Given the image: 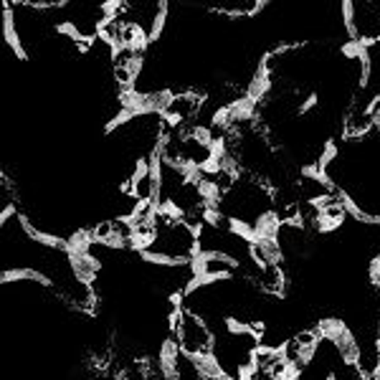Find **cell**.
I'll return each mask as SVG.
<instances>
[{"mask_svg":"<svg viewBox=\"0 0 380 380\" xmlns=\"http://www.w3.org/2000/svg\"><path fill=\"white\" fill-rule=\"evenodd\" d=\"M183 360L190 363V368H193L201 378L218 380L226 372L223 363H221L216 355V350H198V352H193V350H183Z\"/></svg>","mask_w":380,"mask_h":380,"instance_id":"6da1fadb","label":"cell"},{"mask_svg":"<svg viewBox=\"0 0 380 380\" xmlns=\"http://www.w3.org/2000/svg\"><path fill=\"white\" fill-rule=\"evenodd\" d=\"M269 61H272V51L264 54V59L259 61V66H257V71H254L251 81L246 84V94H243V97H248V99L257 101V104L269 97V92H272V86H274L272 66H269Z\"/></svg>","mask_w":380,"mask_h":380,"instance_id":"7a4b0ae2","label":"cell"},{"mask_svg":"<svg viewBox=\"0 0 380 380\" xmlns=\"http://www.w3.org/2000/svg\"><path fill=\"white\" fill-rule=\"evenodd\" d=\"M180 360H183V348L178 337H165L157 348V368H160L163 380L180 375Z\"/></svg>","mask_w":380,"mask_h":380,"instance_id":"3957f363","label":"cell"},{"mask_svg":"<svg viewBox=\"0 0 380 380\" xmlns=\"http://www.w3.org/2000/svg\"><path fill=\"white\" fill-rule=\"evenodd\" d=\"M3 39H6L10 51L16 54L18 61H28V51H26V43L16 26V10H13L10 3H3Z\"/></svg>","mask_w":380,"mask_h":380,"instance_id":"277c9868","label":"cell"},{"mask_svg":"<svg viewBox=\"0 0 380 380\" xmlns=\"http://www.w3.org/2000/svg\"><path fill=\"white\" fill-rule=\"evenodd\" d=\"M69 259V266H71V274H74V279L81 284V287H92L94 279H97V274L101 272V261L94 257L92 251L89 254H71Z\"/></svg>","mask_w":380,"mask_h":380,"instance_id":"5b68a950","label":"cell"},{"mask_svg":"<svg viewBox=\"0 0 380 380\" xmlns=\"http://www.w3.org/2000/svg\"><path fill=\"white\" fill-rule=\"evenodd\" d=\"M18 281H36V284L46 289L54 287V279L48 274L39 272L36 266H8V269H3L0 284H18Z\"/></svg>","mask_w":380,"mask_h":380,"instance_id":"8992f818","label":"cell"},{"mask_svg":"<svg viewBox=\"0 0 380 380\" xmlns=\"http://www.w3.org/2000/svg\"><path fill=\"white\" fill-rule=\"evenodd\" d=\"M281 228H284V218L279 216V210L264 208V210H259L257 218H254V231H257L259 241L279 239Z\"/></svg>","mask_w":380,"mask_h":380,"instance_id":"52a82bcc","label":"cell"},{"mask_svg":"<svg viewBox=\"0 0 380 380\" xmlns=\"http://www.w3.org/2000/svg\"><path fill=\"white\" fill-rule=\"evenodd\" d=\"M18 221H21L23 233L33 241V243H39V246H43V248H56V251H63V254H66V239H63V236L41 231V228H36V226H33L26 216H18Z\"/></svg>","mask_w":380,"mask_h":380,"instance_id":"ba28073f","label":"cell"},{"mask_svg":"<svg viewBox=\"0 0 380 380\" xmlns=\"http://www.w3.org/2000/svg\"><path fill=\"white\" fill-rule=\"evenodd\" d=\"M137 257L145 261V264L152 266H163V269H178V266H190V259L188 257H178V254H168V251H160V248H148Z\"/></svg>","mask_w":380,"mask_h":380,"instance_id":"9c48e42d","label":"cell"},{"mask_svg":"<svg viewBox=\"0 0 380 380\" xmlns=\"http://www.w3.org/2000/svg\"><path fill=\"white\" fill-rule=\"evenodd\" d=\"M257 251L261 261H264L269 269H281L284 261H287V254H284V246H281L279 239H264L257 243Z\"/></svg>","mask_w":380,"mask_h":380,"instance_id":"30bf717a","label":"cell"},{"mask_svg":"<svg viewBox=\"0 0 380 380\" xmlns=\"http://www.w3.org/2000/svg\"><path fill=\"white\" fill-rule=\"evenodd\" d=\"M195 193H198V203L203 208H221V203H223V188L210 178H203L195 186Z\"/></svg>","mask_w":380,"mask_h":380,"instance_id":"8fae6325","label":"cell"},{"mask_svg":"<svg viewBox=\"0 0 380 380\" xmlns=\"http://www.w3.org/2000/svg\"><path fill=\"white\" fill-rule=\"evenodd\" d=\"M94 243H97L94 228H77L66 239V257H71V254H89Z\"/></svg>","mask_w":380,"mask_h":380,"instance_id":"7c38bea8","label":"cell"},{"mask_svg":"<svg viewBox=\"0 0 380 380\" xmlns=\"http://www.w3.org/2000/svg\"><path fill=\"white\" fill-rule=\"evenodd\" d=\"M231 107V114H233V127L236 124H248V122H257V101H251L248 97H239V99L228 101Z\"/></svg>","mask_w":380,"mask_h":380,"instance_id":"4fadbf2b","label":"cell"},{"mask_svg":"<svg viewBox=\"0 0 380 380\" xmlns=\"http://www.w3.org/2000/svg\"><path fill=\"white\" fill-rule=\"evenodd\" d=\"M168 16H170V3L168 0H157L155 6V13H152V21H150V43H157L163 39L165 33V26H168Z\"/></svg>","mask_w":380,"mask_h":380,"instance_id":"5bb4252c","label":"cell"},{"mask_svg":"<svg viewBox=\"0 0 380 380\" xmlns=\"http://www.w3.org/2000/svg\"><path fill=\"white\" fill-rule=\"evenodd\" d=\"M226 228H228L231 236H236L239 241H243L246 246L259 243V236H257V231H254V223H248V221H243V218L231 216L228 218V223H226Z\"/></svg>","mask_w":380,"mask_h":380,"instance_id":"9a60e30c","label":"cell"},{"mask_svg":"<svg viewBox=\"0 0 380 380\" xmlns=\"http://www.w3.org/2000/svg\"><path fill=\"white\" fill-rule=\"evenodd\" d=\"M340 16H342V28L348 33V41H360V31H357V6L352 0H342Z\"/></svg>","mask_w":380,"mask_h":380,"instance_id":"2e32d148","label":"cell"},{"mask_svg":"<svg viewBox=\"0 0 380 380\" xmlns=\"http://www.w3.org/2000/svg\"><path fill=\"white\" fill-rule=\"evenodd\" d=\"M345 330H348V322L340 319V317H322L317 322V334L325 342H330V345H332V342L337 340Z\"/></svg>","mask_w":380,"mask_h":380,"instance_id":"e0dca14e","label":"cell"},{"mask_svg":"<svg viewBox=\"0 0 380 380\" xmlns=\"http://www.w3.org/2000/svg\"><path fill=\"white\" fill-rule=\"evenodd\" d=\"M210 127H213L218 134H226L228 130H233V114H231V107H228V104H221V107L213 109V114H210Z\"/></svg>","mask_w":380,"mask_h":380,"instance_id":"ac0fdd59","label":"cell"},{"mask_svg":"<svg viewBox=\"0 0 380 380\" xmlns=\"http://www.w3.org/2000/svg\"><path fill=\"white\" fill-rule=\"evenodd\" d=\"M299 175H302L304 180H312V183H317V186L322 183L327 190H334V180L330 178V175H327V170H322L317 163H314V165H302V168H299Z\"/></svg>","mask_w":380,"mask_h":380,"instance_id":"d6986e66","label":"cell"},{"mask_svg":"<svg viewBox=\"0 0 380 380\" xmlns=\"http://www.w3.org/2000/svg\"><path fill=\"white\" fill-rule=\"evenodd\" d=\"M340 54L348 61H363V59H368L370 51H368L365 41H345V43H340Z\"/></svg>","mask_w":380,"mask_h":380,"instance_id":"ffe728a7","label":"cell"},{"mask_svg":"<svg viewBox=\"0 0 380 380\" xmlns=\"http://www.w3.org/2000/svg\"><path fill=\"white\" fill-rule=\"evenodd\" d=\"M132 119H137V114H134L132 109H127V107H119L117 109V114L112 117L107 122V127H104V134H114V130H119V127H124V124H130Z\"/></svg>","mask_w":380,"mask_h":380,"instance_id":"44dd1931","label":"cell"},{"mask_svg":"<svg viewBox=\"0 0 380 380\" xmlns=\"http://www.w3.org/2000/svg\"><path fill=\"white\" fill-rule=\"evenodd\" d=\"M208 155L213 157V160H218L221 165H226V160L231 157V145H228V137H226V134H216L213 145L208 148Z\"/></svg>","mask_w":380,"mask_h":380,"instance_id":"7402d4cb","label":"cell"},{"mask_svg":"<svg viewBox=\"0 0 380 380\" xmlns=\"http://www.w3.org/2000/svg\"><path fill=\"white\" fill-rule=\"evenodd\" d=\"M190 137H193L203 150H208L216 140V130L210 127V124H193V130H190Z\"/></svg>","mask_w":380,"mask_h":380,"instance_id":"603a6c76","label":"cell"},{"mask_svg":"<svg viewBox=\"0 0 380 380\" xmlns=\"http://www.w3.org/2000/svg\"><path fill=\"white\" fill-rule=\"evenodd\" d=\"M201 223L213 228V231H218L221 226L228 223V218L223 216V210L221 208H201Z\"/></svg>","mask_w":380,"mask_h":380,"instance_id":"cb8c5ba5","label":"cell"},{"mask_svg":"<svg viewBox=\"0 0 380 380\" xmlns=\"http://www.w3.org/2000/svg\"><path fill=\"white\" fill-rule=\"evenodd\" d=\"M337 157H340V148H337V142L327 140L325 145H322V152H319V157H317V165L322 168V170H327V168H330Z\"/></svg>","mask_w":380,"mask_h":380,"instance_id":"d4e9b609","label":"cell"},{"mask_svg":"<svg viewBox=\"0 0 380 380\" xmlns=\"http://www.w3.org/2000/svg\"><path fill=\"white\" fill-rule=\"evenodd\" d=\"M340 226H342V221H337V218H332V216H327V213H317V216H314V228H317L319 236H327V233L340 231Z\"/></svg>","mask_w":380,"mask_h":380,"instance_id":"484cf974","label":"cell"},{"mask_svg":"<svg viewBox=\"0 0 380 380\" xmlns=\"http://www.w3.org/2000/svg\"><path fill=\"white\" fill-rule=\"evenodd\" d=\"M368 51H370V48H368ZM370 77H372V59H370V54H368V59H363V61H360L357 89H368V84H370Z\"/></svg>","mask_w":380,"mask_h":380,"instance_id":"4316f807","label":"cell"},{"mask_svg":"<svg viewBox=\"0 0 380 380\" xmlns=\"http://www.w3.org/2000/svg\"><path fill=\"white\" fill-rule=\"evenodd\" d=\"M317 104H319V94H317V92H310V94H307V97L302 99V104L297 107V114H299V117L310 114V112H312L314 107H317Z\"/></svg>","mask_w":380,"mask_h":380,"instance_id":"83f0119b","label":"cell"},{"mask_svg":"<svg viewBox=\"0 0 380 380\" xmlns=\"http://www.w3.org/2000/svg\"><path fill=\"white\" fill-rule=\"evenodd\" d=\"M368 279H370L372 287L380 289V259L378 257H372L370 264H368Z\"/></svg>","mask_w":380,"mask_h":380,"instance_id":"f1b7e54d","label":"cell"},{"mask_svg":"<svg viewBox=\"0 0 380 380\" xmlns=\"http://www.w3.org/2000/svg\"><path fill=\"white\" fill-rule=\"evenodd\" d=\"M127 69H130V77L137 81V77L142 74V69H145V56L134 54L132 59H130V63H127Z\"/></svg>","mask_w":380,"mask_h":380,"instance_id":"f546056e","label":"cell"},{"mask_svg":"<svg viewBox=\"0 0 380 380\" xmlns=\"http://www.w3.org/2000/svg\"><path fill=\"white\" fill-rule=\"evenodd\" d=\"M13 216H21V213H18V208H16V203H8V206H6V208L0 210V226H8V221Z\"/></svg>","mask_w":380,"mask_h":380,"instance_id":"4dcf8cb0","label":"cell"},{"mask_svg":"<svg viewBox=\"0 0 380 380\" xmlns=\"http://www.w3.org/2000/svg\"><path fill=\"white\" fill-rule=\"evenodd\" d=\"M325 380H340V375H337L334 370H330V372H327V378H325Z\"/></svg>","mask_w":380,"mask_h":380,"instance_id":"1f68e13d","label":"cell"},{"mask_svg":"<svg viewBox=\"0 0 380 380\" xmlns=\"http://www.w3.org/2000/svg\"><path fill=\"white\" fill-rule=\"evenodd\" d=\"M218 380H239V378H236V375H231V372H223V375H221Z\"/></svg>","mask_w":380,"mask_h":380,"instance_id":"d6a6232c","label":"cell"},{"mask_svg":"<svg viewBox=\"0 0 380 380\" xmlns=\"http://www.w3.org/2000/svg\"><path fill=\"white\" fill-rule=\"evenodd\" d=\"M201 380H210V378H201Z\"/></svg>","mask_w":380,"mask_h":380,"instance_id":"836d02e7","label":"cell"},{"mask_svg":"<svg viewBox=\"0 0 380 380\" xmlns=\"http://www.w3.org/2000/svg\"><path fill=\"white\" fill-rule=\"evenodd\" d=\"M375 257H378V259H380V254H375Z\"/></svg>","mask_w":380,"mask_h":380,"instance_id":"e575fe53","label":"cell"}]
</instances>
